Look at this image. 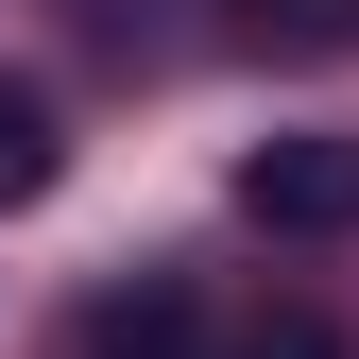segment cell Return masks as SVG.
I'll return each instance as SVG.
<instances>
[{
  "label": "cell",
  "mask_w": 359,
  "mask_h": 359,
  "mask_svg": "<svg viewBox=\"0 0 359 359\" xmlns=\"http://www.w3.org/2000/svg\"><path fill=\"white\" fill-rule=\"evenodd\" d=\"M222 359H342L325 308H257V325H222Z\"/></svg>",
  "instance_id": "277c9868"
},
{
  "label": "cell",
  "mask_w": 359,
  "mask_h": 359,
  "mask_svg": "<svg viewBox=\"0 0 359 359\" xmlns=\"http://www.w3.org/2000/svg\"><path fill=\"white\" fill-rule=\"evenodd\" d=\"M308 34H342L325 0H240V52H308Z\"/></svg>",
  "instance_id": "5b68a950"
},
{
  "label": "cell",
  "mask_w": 359,
  "mask_h": 359,
  "mask_svg": "<svg viewBox=\"0 0 359 359\" xmlns=\"http://www.w3.org/2000/svg\"><path fill=\"white\" fill-rule=\"evenodd\" d=\"M69 359H222V325H205V291H189V274H137V291H86Z\"/></svg>",
  "instance_id": "7a4b0ae2"
},
{
  "label": "cell",
  "mask_w": 359,
  "mask_h": 359,
  "mask_svg": "<svg viewBox=\"0 0 359 359\" xmlns=\"http://www.w3.org/2000/svg\"><path fill=\"white\" fill-rule=\"evenodd\" d=\"M52 171H69V137H52V86H18V69H0V205H52Z\"/></svg>",
  "instance_id": "3957f363"
},
{
  "label": "cell",
  "mask_w": 359,
  "mask_h": 359,
  "mask_svg": "<svg viewBox=\"0 0 359 359\" xmlns=\"http://www.w3.org/2000/svg\"><path fill=\"white\" fill-rule=\"evenodd\" d=\"M240 222H274V240H359V137H257L240 154Z\"/></svg>",
  "instance_id": "6da1fadb"
}]
</instances>
